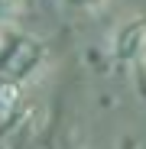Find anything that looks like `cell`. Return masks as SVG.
Masks as SVG:
<instances>
[{
    "label": "cell",
    "instance_id": "cell-1",
    "mask_svg": "<svg viewBox=\"0 0 146 149\" xmlns=\"http://www.w3.org/2000/svg\"><path fill=\"white\" fill-rule=\"evenodd\" d=\"M110 49H114V58L124 62V65L146 62V16H136V19L124 23V26L114 33Z\"/></svg>",
    "mask_w": 146,
    "mask_h": 149
},
{
    "label": "cell",
    "instance_id": "cell-2",
    "mask_svg": "<svg viewBox=\"0 0 146 149\" xmlns=\"http://www.w3.org/2000/svg\"><path fill=\"white\" fill-rule=\"evenodd\" d=\"M16 101H20V84H13V81H3V78H0V113H7Z\"/></svg>",
    "mask_w": 146,
    "mask_h": 149
},
{
    "label": "cell",
    "instance_id": "cell-3",
    "mask_svg": "<svg viewBox=\"0 0 146 149\" xmlns=\"http://www.w3.org/2000/svg\"><path fill=\"white\" fill-rule=\"evenodd\" d=\"M62 7H68V10H78V13H97L107 0H59Z\"/></svg>",
    "mask_w": 146,
    "mask_h": 149
},
{
    "label": "cell",
    "instance_id": "cell-4",
    "mask_svg": "<svg viewBox=\"0 0 146 149\" xmlns=\"http://www.w3.org/2000/svg\"><path fill=\"white\" fill-rule=\"evenodd\" d=\"M16 13H20V0H0V26H7Z\"/></svg>",
    "mask_w": 146,
    "mask_h": 149
}]
</instances>
